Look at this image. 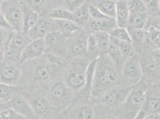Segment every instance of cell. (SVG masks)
I'll list each match as a JSON object with an SVG mask.
<instances>
[{"label": "cell", "instance_id": "ffe728a7", "mask_svg": "<svg viewBox=\"0 0 160 119\" xmlns=\"http://www.w3.org/2000/svg\"><path fill=\"white\" fill-rule=\"evenodd\" d=\"M130 12L127 0H119L116 1V17L117 26L127 28L128 23Z\"/></svg>", "mask_w": 160, "mask_h": 119}, {"label": "cell", "instance_id": "9f6ffc18", "mask_svg": "<svg viewBox=\"0 0 160 119\" xmlns=\"http://www.w3.org/2000/svg\"></svg>", "mask_w": 160, "mask_h": 119}, {"label": "cell", "instance_id": "d6986e66", "mask_svg": "<svg viewBox=\"0 0 160 119\" xmlns=\"http://www.w3.org/2000/svg\"><path fill=\"white\" fill-rule=\"evenodd\" d=\"M87 25L94 32L110 33L113 29L118 26L115 19H91Z\"/></svg>", "mask_w": 160, "mask_h": 119}, {"label": "cell", "instance_id": "f907efd6", "mask_svg": "<svg viewBox=\"0 0 160 119\" xmlns=\"http://www.w3.org/2000/svg\"><path fill=\"white\" fill-rule=\"evenodd\" d=\"M4 0H0V7L1 6V5L2 4V3H3V2H4Z\"/></svg>", "mask_w": 160, "mask_h": 119}, {"label": "cell", "instance_id": "5b68a950", "mask_svg": "<svg viewBox=\"0 0 160 119\" xmlns=\"http://www.w3.org/2000/svg\"><path fill=\"white\" fill-rule=\"evenodd\" d=\"M147 83L141 80L132 86L122 103L123 119H136L147 99Z\"/></svg>", "mask_w": 160, "mask_h": 119}, {"label": "cell", "instance_id": "60d3db41", "mask_svg": "<svg viewBox=\"0 0 160 119\" xmlns=\"http://www.w3.org/2000/svg\"><path fill=\"white\" fill-rule=\"evenodd\" d=\"M0 119H27L10 107L0 112Z\"/></svg>", "mask_w": 160, "mask_h": 119}, {"label": "cell", "instance_id": "c3c4849f", "mask_svg": "<svg viewBox=\"0 0 160 119\" xmlns=\"http://www.w3.org/2000/svg\"><path fill=\"white\" fill-rule=\"evenodd\" d=\"M10 107L9 106V104H8V102H4V103H2V104H0V112H1L2 110L6 109L7 108Z\"/></svg>", "mask_w": 160, "mask_h": 119}, {"label": "cell", "instance_id": "44dd1931", "mask_svg": "<svg viewBox=\"0 0 160 119\" xmlns=\"http://www.w3.org/2000/svg\"><path fill=\"white\" fill-rule=\"evenodd\" d=\"M108 55L115 66L122 68L126 59L120 50V40L111 36Z\"/></svg>", "mask_w": 160, "mask_h": 119}, {"label": "cell", "instance_id": "30bf717a", "mask_svg": "<svg viewBox=\"0 0 160 119\" xmlns=\"http://www.w3.org/2000/svg\"><path fill=\"white\" fill-rule=\"evenodd\" d=\"M20 63L4 60L0 61V82L11 85H19L23 71Z\"/></svg>", "mask_w": 160, "mask_h": 119}, {"label": "cell", "instance_id": "7a4b0ae2", "mask_svg": "<svg viewBox=\"0 0 160 119\" xmlns=\"http://www.w3.org/2000/svg\"><path fill=\"white\" fill-rule=\"evenodd\" d=\"M45 95L51 106L59 112L66 111L75 99L74 93L67 86L61 76L47 85Z\"/></svg>", "mask_w": 160, "mask_h": 119}, {"label": "cell", "instance_id": "8992f818", "mask_svg": "<svg viewBox=\"0 0 160 119\" xmlns=\"http://www.w3.org/2000/svg\"><path fill=\"white\" fill-rule=\"evenodd\" d=\"M22 95L32 106L38 119H54L59 112L48 102L46 95L25 90Z\"/></svg>", "mask_w": 160, "mask_h": 119}, {"label": "cell", "instance_id": "7402d4cb", "mask_svg": "<svg viewBox=\"0 0 160 119\" xmlns=\"http://www.w3.org/2000/svg\"><path fill=\"white\" fill-rule=\"evenodd\" d=\"M27 88L24 85H11L0 82V99L4 102H8L16 95L22 93Z\"/></svg>", "mask_w": 160, "mask_h": 119}, {"label": "cell", "instance_id": "8fae6325", "mask_svg": "<svg viewBox=\"0 0 160 119\" xmlns=\"http://www.w3.org/2000/svg\"><path fill=\"white\" fill-rule=\"evenodd\" d=\"M67 38L65 35L58 31L50 32L44 38L46 53L53 54L67 60Z\"/></svg>", "mask_w": 160, "mask_h": 119}, {"label": "cell", "instance_id": "9c48e42d", "mask_svg": "<svg viewBox=\"0 0 160 119\" xmlns=\"http://www.w3.org/2000/svg\"><path fill=\"white\" fill-rule=\"evenodd\" d=\"M88 36L82 30L67 36V60L83 57L87 53Z\"/></svg>", "mask_w": 160, "mask_h": 119}, {"label": "cell", "instance_id": "e0dca14e", "mask_svg": "<svg viewBox=\"0 0 160 119\" xmlns=\"http://www.w3.org/2000/svg\"><path fill=\"white\" fill-rule=\"evenodd\" d=\"M66 111L67 118L65 119H94L95 112L92 106L77 102L74 105H71Z\"/></svg>", "mask_w": 160, "mask_h": 119}, {"label": "cell", "instance_id": "f6af8a7d", "mask_svg": "<svg viewBox=\"0 0 160 119\" xmlns=\"http://www.w3.org/2000/svg\"><path fill=\"white\" fill-rule=\"evenodd\" d=\"M0 29L5 31H13L12 27L10 26V25L9 24V23L8 22L7 19L4 16L2 13L0 15Z\"/></svg>", "mask_w": 160, "mask_h": 119}, {"label": "cell", "instance_id": "1f68e13d", "mask_svg": "<svg viewBox=\"0 0 160 119\" xmlns=\"http://www.w3.org/2000/svg\"><path fill=\"white\" fill-rule=\"evenodd\" d=\"M127 30L130 33L133 44L141 45L148 39L147 32L143 29H127Z\"/></svg>", "mask_w": 160, "mask_h": 119}, {"label": "cell", "instance_id": "681fc988", "mask_svg": "<svg viewBox=\"0 0 160 119\" xmlns=\"http://www.w3.org/2000/svg\"><path fill=\"white\" fill-rule=\"evenodd\" d=\"M103 119H122L117 117H115V116H106Z\"/></svg>", "mask_w": 160, "mask_h": 119}, {"label": "cell", "instance_id": "4fadbf2b", "mask_svg": "<svg viewBox=\"0 0 160 119\" xmlns=\"http://www.w3.org/2000/svg\"><path fill=\"white\" fill-rule=\"evenodd\" d=\"M132 86L116 85L108 90L101 97L102 102L108 106H115L122 104L130 92Z\"/></svg>", "mask_w": 160, "mask_h": 119}, {"label": "cell", "instance_id": "f1b7e54d", "mask_svg": "<svg viewBox=\"0 0 160 119\" xmlns=\"http://www.w3.org/2000/svg\"><path fill=\"white\" fill-rule=\"evenodd\" d=\"M74 22L80 27L87 25L92 19L90 15L88 6L85 4L73 12Z\"/></svg>", "mask_w": 160, "mask_h": 119}, {"label": "cell", "instance_id": "603a6c76", "mask_svg": "<svg viewBox=\"0 0 160 119\" xmlns=\"http://www.w3.org/2000/svg\"><path fill=\"white\" fill-rule=\"evenodd\" d=\"M22 8L23 11V33L27 35L29 31L35 26L38 21L40 14L28 7L22 6Z\"/></svg>", "mask_w": 160, "mask_h": 119}, {"label": "cell", "instance_id": "d4e9b609", "mask_svg": "<svg viewBox=\"0 0 160 119\" xmlns=\"http://www.w3.org/2000/svg\"><path fill=\"white\" fill-rule=\"evenodd\" d=\"M53 22L56 31L60 32L67 37L78 31L82 30L78 25L71 20H53Z\"/></svg>", "mask_w": 160, "mask_h": 119}, {"label": "cell", "instance_id": "7bdbcfd3", "mask_svg": "<svg viewBox=\"0 0 160 119\" xmlns=\"http://www.w3.org/2000/svg\"><path fill=\"white\" fill-rule=\"evenodd\" d=\"M86 0H63L65 6L67 9L73 12L78 8L85 4Z\"/></svg>", "mask_w": 160, "mask_h": 119}, {"label": "cell", "instance_id": "836d02e7", "mask_svg": "<svg viewBox=\"0 0 160 119\" xmlns=\"http://www.w3.org/2000/svg\"><path fill=\"white\" fill-rule=\"evenodd\" d=\"M130 13H147L146 6L143 0H128Z\"/></svg>", "mask_w": 160, "mask_h": 119}, {"label": "cell", "instance_id": "4dcf8cb0", "mask_svg": "<svg viewBox=\"0 0 160 119\" xmlns=\"http://www.w3.org/2000/svg\"><path fill=\"white\" fill-rule=\"evenodd\" d=\"M98 42L99 51L100 55H108L110 45L111 36L107 32H95L94 33Z\"/></svg>", "mask_w": 160, "mask_h": 119}, {"label": "cell", "instance_id": "4316f807", "mask_svg": "<svg viewBox=\"0 0 160 119\" xmlns=\"http://www.w3.org/2000/svg\"><path fill=\"white\" fill-rule=\"evenodd\" d=\"M140 63L143 74H144L148 77H160L157 72L156 63L152 55L145 56L143 59H140Z\"/></svg>", "mask_w": 160, "mask_h": 119}, {"label": "cell", "instance_id": "f546056e", "mask_svg": "<svg viewBox=\"0 0 160 119\" xmlns=\"http://www.w3.org/2000/svg\"><path fill=\"white\" fill-rule=\"evenodd\" d=\"M47 17L53 20H69L74 21L73 12L64 7H54L48 12Z\"/></svg>", "mask_w": 160, "mask_h": 119}, {"label": "cell", "instance_id": "6da1fadb", "mask_svg": "<svg viewBox=\"0 0 160 119\" xmlns=\"http://www.w3.org/2000/svg\"><path fill=\"white\" fill-rule=\"evenodd\" d=\"M108 55L96 59L91 96L98 98L109 89L117 85L119 79L118 73Z\"/></svg>", "mask_w": 160, "mask_h": 119}, {"label": "cell", "instance_id": "74e56055", "mask_svg": "<svg viewBox=\"0 0 160 119\" xmlns=\"http://www.w3.org/2000/svg\"><path fill=\"white\" fill-rule=\"evenodd\" d=\"M13 32L0 29V61L4 60L7 40Z\"/></svg>", "mask_w": 160, "mask_h": 119}, {"label": "cell", "instance_id": "9a60e30c", "mask_svg": "<svg viewBox=\"0 0 160 119\" xmlns=\"http://www.w3.org/2000/svg\"><path fill=\"white\" fill-rule=\"evenodd\" d=\"M8 104L10 108L27 119H38L32 106L22 93L13 97Z\"/></svg>", "mask_w": 160, "mask_h": 119}, {"label": "cell", "instance_id": "83f0119b", "mask_svg": "<svg viewBox=\"0 0 160 119\" xmlns=\"http://www.w3.org/2000/svg\"><path fill=\"white\" fill-rule=\"evenodd\" d=\"M148 19V15L146 13H130L127 29H143Z\"/></svg>", "mask_w": 160, "mask_h": 119}, {"label": "cell", "instance_id": "f35d334b", "mask_svg": "<svg viewBox=\"0 0 160 119\" xmlns=\"http://www.w3.org/2000/svg\"><path fill=\"white\" fill-rule=\"evenodd\" d=\"M148 39L151 41L153 46L160 50V31L152 27H148Z\"/></svg>", "mask_w": 160, "mask_h": 119}, {"label": "cell", "instance_id": "5bb4252c", "mask_svg": "<svg viewBox=\"0 0 160 119\" xmlns=\"http://www.w3.org/2000/svg\"><path fill=\"white\" fill-rule=\"evenodd\" d=\"M46 53L44 39L32 40L25 48L20 59V64L38 59Z\"/></svg>", "mask_w": 160, "mask_h": 119}, {"label": "cell", "instance_id": "277c9868", "mask_svg": "<svg viewBox=\"0 0 160 119\" xmlns=\"http://www.w3.org/2000/svg\"><path fill=\"white\" fill-rule=\"evenodd\" d=\"M25 63L27 65H23L27 69L26 72L28 73L30 79L44 87H46L53 80L60 77L54 71L46 53L38 59L28 61Z\"/></svg>", "mask_w": 160, "mask_h": 119}, {"label": "cell", "instance_id": "7dc6e473", "mask_svg": "<svg viewBox=\"0 0 160 119\" xmlns=\"http://www.w3.org/2000/svg\"><path fill=\"white\" fill-rule=\"evenodd\" d=\"M143 119H160V113H151L148 114Z\"/></svg>", "mask_w": 160, "mask_h": 119}, {"label": "cell", "instance_id": "d6a6232c", "mask_svg": "<svg viewBox=\"0 0 160 119\" xmlns=\"http://www.w3.org/2000/svg\"><path fill=\"white\" fill-rule=\"evenodd\" d=\"M109 35L111 37L120 41H126L132 42L131 37L127 28L117 26L113 29L111 32H110Z\"/></svg>", "mask_w": 160, "mask_h": 119}, {"label": "cell", "instance_id": "484cf974", "mask_svg": "<svg viewBox=\"0 0 160 119\" xmlns=\"http://www.w3.org/2000/svg\"><path fill=\"white\" fill-rule=\"evenodd\" d=\"M97 7L107 16L115 19L116 1L113 0H92L90 4Z\"/></svg>", "mask_w": 160, "mask_h": 119}, {"label": "cell", "instance_id": "11a10c76", "mask_svg": "<svg viewBox=\"0 0 160 119\" xmlns=\"http://www.w3.org/2000/svg\"></svg>", "mask_w": 160, "mask_h": 119}, {"label": "cell", "instance_id": "e575fe53", "mask_svg": "<svg viewBox=\"0 0 160 119\" xmlns=\"http://www.w3.org/2000/svg\"><path fill=\"white\" fill-rule=\"evenodd\" d=\"M146 7L147 14L149 17L160 16V0H143Z\"/></svg>", "mask_w": 160, "mask_h": 119}, {"label": "cell", "instance_id": "cb8c5ba5", "mask_svg": "<svg viewBox=\"0 0 160 119\" xmlns=\"http://www.w3.org/2000/svg\"><path fill=\"white\" fill-rule=\"evenodd\" d=\"M160 112V98L157 97H153L149 98H147L136 119H143L148 114Z\"/></svg>", "mask_w": 160, "mask_h": 119}, {"label": "cell", "instance_id": "8d00e7d4", "mask_svg": "<svg viewBox=\"0 0 160 119\" xmlns=\"http://www.w3.org/2000/svg\"><path fill=\"white\" fill-rule=\"evenodd\" d=\"M21 6L28 7L40 14L46 5V0H18Z\"/></svg>", "mask_w": 160, "mask_h": 119}, {"label": "cell", "instance_id": "ac0fdd59", "mask_svg": "<svg viewBox=\"0 0 160 119\" xmlns=\"http://www.w3.org/2000/svg\"><path fill=\"white\" fill-rule=\"evenodd\" d=\"M96 65V59L92 60L89 63L87 67L86 76V82L83 89L80 91L78 95L75 97V99H85L87 97L91 96L92 86L93 83L94 76ZM75 102V101H74Z\"/></svg>", "mask_w": 160, "mask_h": 119}, {"label": "cell", "instance_id": "ab89813d", "mask_svg": "<svg viewBox=\"0 0 160 119\" xmlns=\"http://www.w3.org/2000/svg\"><path fill=\"white\" fill-rule=\"evenodd\" d=\"M120 48L123 57L126 60L136 54L135 49L132 42L120 41Z\"/></svg>", "mask_w": 160, "mask_h": 119}, {"label": "cell", "instance_id": "816d5d0a", "mask_svg": "<svg viewBox=\"0 0 160 119\" xmlns=\"http://www.w3.org/2000/svg\"><path fill=\"white\" fill-rule=\"evenodd\" d=\"M2 13V10H1V7H0V15Z\"/></svg>", "mask_w": 160, "mask_h": 119}, {"label": "cell", "instance_id": "d590c367", "mask_svg": "<svg viewBox=\"0 0 160 119\" xmlns=\"http://www.w3.org/2000/svg\"><path fill=\"white\" fill-rule=\"evenodd\" d=\"M91 56L96 59V57L99 55L98 42L94 34L88 35L87 39V52Z\"/></svg>", "mask_w": 160, "mask_h": 119}, {"label": "cell", "instance_id": "bcb514c9", "mask_svg": "<svg viewBox=\"0 0 160 119\" xmlns=\"http://www.w3.org/2000/svg\"><path fill=\"white\" fill-rule=\"evenodd\" d=\"M152 56L155 61L157 72H158V74L160 78V53L155 52V53H153Z\"/></svg>", "mask_w": 160, "mask_h": 119}, {"label": "cell", "instance_id": "3957f363", "mask_svg": "<svg viewBox=\"0 0 160 119\" xmlns=\"http://www.w3.org/2000/svg\"><path fill=\"white\" fill-rule=\"evenodd\" d=\"M90 61L83 57L69 59L62 74V78L73 93L80 92L86 82L87 67Z\"/></svg>", "mask_w": 160, "mask_h": 119}, {"label": "cell", "instance_id": "2e32d148", "mask_svg": "<svg viewBox=\"0 0 160 119\" xmlns=\"http://www.w3.org/2000/svg\"><path fill=\"white\" fill-rule=\"evenodd\" d=\"M56 31L53 20L48 17H40V19L35 26L27 33L30 40L44 39L50 32Z\"/></svg>", "mask_w": 160, "mask_h": 119}, {"label": "cell", "instance_id": "7c38bea8", "mask_svg": "<svg viewBox=\"0 0 160 119\" xmlns=\"http://www.w3.org/2000/svg\"><path fill=\"white\" fill-rule=\"evenodd\" d=\"M122 74L128 86H133L141 80L143 73L140 58L137 54L125 60L122 67Z\"/></svg>", "mask_w": 160, "mask_h": 119}, {"label": "cell", "instance_id": "52a82bcc", "mask_svg": "<svg viewBox=\"0 0 160 119\" xmlns=\"http://www.w3.org/2000/svg\"><path fill=\"white\" fill-rule=\"evenodd\" d=\"M2 14L16 32H23V11L17 0L4 1L1 6Z\"/></svg>", "mask_w": 160, "mask_h": 119}, {"label": "cell", "instance_id": "ba28073f", "mask_svg": "<svg viewBox=\"0 0 160 119\" xmlns=\"http://www.w3.org/2000/svg\"><path fill=\"white\" fill-rule=\"evenodd\" d=\"M31 40L23 32H13L7 40L4 59L20 63L23 51Z\"/></svg>", "mask_w": 160, "mask_h": 119}, {"label": "cell", "instance_id": "ee69618b", "mask_svg": "<svg viewBox=\"0 0 160 119\" xmlns=\"http://www.w3.org/2000/svg\"><path fill=\"white\" fill-rule=\"evenodd\" d=\"M152 27L160 31V16L157 17H149L148 16V19L147 21L146 26Z\"/></svg>", "mask_w": 160, "mask_h": 119}, {"label": "cell", "instance_id": "f5cc1de1", "mask_svg": "<svg viewBox=\"0 0 160 119\" xmlns=\"http://www.w3.org/2000/svg\"><path fill=\"white\" fill-rule=\"evenodd\" d=\"M65 119L64 118H62V119Z\"/></svg>", "mask_w": 160, "mask_h": 119}, {"label": "cell", "instance_id": "b9f144b4", "mask_svg": "<svg viewBox=\"0 0 160 119\" xmlns=\"http://www.w3.org/2000/svg\"><path fill=\"white\" fill-rule=\"evenodd\" d=\"M88 10L90 15L92 19H113L111 18L106 15H105L102 12L93 5L88 4Z\"/></svg>", "mask_w": 160, "mask_h": 119}, {"label": "cell", "instance_id": "db71d44e", "mask_svg": "<svg viewBox=\"0 0 160 119\" xmlns=\"http://www.w3.org/2000/svg\"><path fill=\"white\" fill-rule=\"evenodd\" d=\"M4 1H8V0H4Z\"/></svg>", "mask_w": 160, "mask_h": 119}]
</instances>
